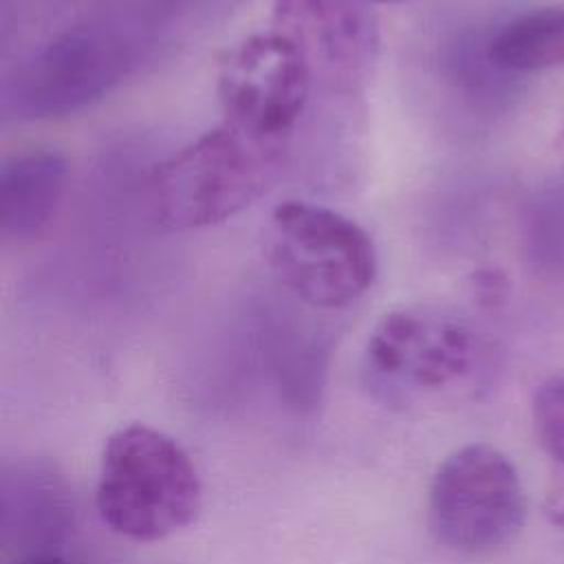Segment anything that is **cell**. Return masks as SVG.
Returning a JSON list of instances; mask_svg holds the SVG:
<instances>
[{"mask_svg":"<svg viewBox=\"0 0 564 564\" xmlns=\"http://www.w3.org/2000/svg\"><path fill=\"white\" fill-rule=\"evenodd\" d=\"M267 258L280 282L315 308H344L357 302L379 271L370 234L341 212L308 200H284L273 207Z\"/></svg>","mask_w":564,"mask_h":564,"instance_id":"cell-4","label":"cell"},{"mask_svg":"<svg viewBox=\"0 0 564 564\" xmlns=\"http://www.w3.org/2000/svg\"><path fill=\"white\" fill-rule=\"evenodd\" d=\"M527 498L513 463L494 445L454 449L427 491V527L438 544L465 555L507 546L522 529Z\"/></svg>","mask_w":564,"mask_h":564,"instance_id":"cell-5","label":"cell"},{"mask_svg":"<svg viewBox=\"0 0 564 564\" xmlns=\"http://www.w3.org/2000/svg\"><path fill=\"white\" fill-rule=\"evenodd\" d=\"M533 434L555 469V485L546 498L549 518L564 527V372L546 377L531 401Z\"/></svg>","mask_w":564,"mask_h":564,"instance_id":"cell-11","label":"cell"},{"mask_svg":"<svg viewBox=\"0 0 564 564\" xmlns=\"http://www.w3.org/2000/svg\"><path fill=\"white\" fill-rule=\"evenodd\" d=\"M487 59L513 75L564 68V7H544L509 20L491 37Z\"/></svg>","mask_w":564,"mask_h":564,"instance_id":"cell-10","label":"cell"},{"mask_svg":"<svg viewBox=\"0 0 564 564\" xmlns=\"http://www.w3.org/2000/svg\"><path fill=\"white\" fill-rule=\"evenodd\" d=\"M68 181L59 152L29 150L2 163L0 170V236L22 245L37 240L57 216Z\"/></svg>","mask_w":564,"mask_h":564,"instance_id":"cell-9","label":"cell"},{"mask_svg":"<svg viewBox=\"0 0 564 564\" xmlns=\"http://www.w3.org/2000/svg\"><path fill=\"white\" fill-rule=\"evenodd\" d=\"M101 522L132 542H159L189 527L203 509V482L183 445L132 423L112 432L97 478Z\"/></svg>","mask_w":564,"mask_h":564,"instance_id":"cell-3","label":"cell"},{"mask_svg":"<svg viewBox=\"0 0 564 564\" xmlns=\"http://www.w3.org/2000/svg\"><path fill=\"white\" fill-rule=\"evenodd\" d=\"M286 152V141L260 139L223 121L154 170V218L172 231L225 223L269 192Z\"/></svg>","mask_w":564,"mask_h":564,"instance_id":"cell-2","label":"cell"},{"mask_svg":"<svg viewBox=\"0 0 564 564\" xmlns=\"http://www.w3.org/2000/svg\"><path fill=\"white\" fill-rule=\"evenodd\" d=\"M313 77L308 57L282 31L247 35L223 55L216 70L223 121L289 143L308 106Z\"/></svg>","mask_w":564,"mask_h":564,"instance_id":"cell-6","label":"cell"},{"mask_svg":"<svg viewBox=\"0 0 564 564\" xmlns=\"http://www.w3.org/2000/svg\"><path fill=\"white\" fill-rule=\"evenodd\" d=\"M364 2H372V4H397V2H405V0H364Z\"/></svg>","mask_w":564,"mask_h":564,"instance_id":"cell-13","label":"cell"},{"mask_svg":"<svg viewBox=\"0 0 564 564\" xmlns=\"http://www.w3.org/2000/svg\"><path fill=\"white\" fill-rule=\"evenodd\" d=\"M275 29L308 57L313 73L352 86L375 51L372 24L357 0H275Z\"/></svg>","mask_w":564,"mask_h":564,"instance_id":"cell-8","label":"cell"},{"mask_svg":"<svg viewBox=\"0 0 564 564\" xmlns=\"http://www.w3.org/2000/svg\"><path fill=\"white\" fill-rule=\"evenodd\" d=\"M496 372L494 344L463 315L432 306L386 313L361 355L368 394L394 412H423L478 397Z\"/></svg>","mask_w":564,"mask_h":564,"instance_id":"cell-1","label":"cell"},{"mask_svg":"<svg viewBox=\"0 0 564 564\" xmlns=\"http://www.w3.org/2000/svg\"><path fill=\"white\" fill-rule=\"evenodd\" d=\"M18 564H73V562H68L64 557H57V555H31V557H26Z\"/></svg>","mask_w":564,"mask_h":564,"instance_id":"cell-12","label":"cell"},{"mask_svg":"<svg viewBox=\"0 0 564 564\" xmlns=\"http://www.w3.org/2000/svg\"><path fill=\"white\" fill-rule=\"evenodd\" d=\"M126 68V44L112 31L75 26L13 70L2 86V112L20 121L64 117L110 93Z\"/></svg>","mask_w":564,"mask_h":564,"instance_id":"cell-7","label":"cell"}]
</instances>
